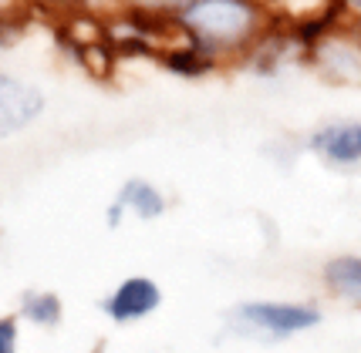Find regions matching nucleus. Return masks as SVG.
<instances>
[{"instance_id": "obj_9", "label": "nucleus", "mask_w": 361, "mask_h": 353, "mask_svg": "<svg viewBox=\"0 0 361 353\" xmlns=\"http://www.w3.org/2000/svg\"><path fill=\"white\" fill-rule=\"evenodd\" d=\"M17 320L31 323L37 330H58L64 320V300L47 286H27L17 300Z\"/></svg>"}, {"instance_id": "obj_13", "label": "nucleus", "mask_w": 361, "mask_h": 353, "mask_svg": "<svg viewBox=\"0 0 361 353\" xmlns=\"http://www.w3.org/2000/svg\"><path fill=\"white\" fill-rule=\"evenodd\" d=\"M20 347V320L17 313H0V353H17Z\"/></svg>"}, {"instance_id": "obj_8", "label": "nucleus", "mask_w": 361, "mask_h": 353, "mask_svg": "<svg viewBox=\"0 0 361 353\" xmlns=\"http://www.w3.org/2000/svg\"><path fill=\"white\" fill-rule=\"evenodd\" d=\"M321 283H324L328 296L341 300L345 307L361 309V252L331 256L321 266Z\"/></svg>"}, {"instance_id": "obj_4", "label": "nucleus", "mask_w": 361, "mask_h": 353, "mask_svg": "<svg viewBox=\"0 0 361 353\" xmlns=\"http://www.w3.org/2000/svg\"><path fill=\"white\" fill-rule=\"evenodd\" d=\"M162 307V286L145 273L118 279L105 296H102V313L115 326H132V323L149 320Z\"/></svg>"}, {"instance_id": "obj_3", "label": "nucleus", "mask_w": 361, "mask_h": 353, "mask_svg": "<svg viewBox=\"0 0 361 353\" xmlns=\"http://www.w3.org/2000/svg\"><path fill=\"white\" fill-rule=\"evenodd\" d=\"M307 58L331 84L361 88V27L338 24L307 51Z\"/></svg>"}, {"instance_id": "obj_11", "label": "nucleus", "mask_w": 361, "mask_h": 353, "mask_svg": "<svg viewBox=\"0 0 361 353\" xmlns=\"http://www.w3.org/2000/svg\"><path fill=\"white\" fill-rule=\"evenodd\" d=\"M34 4H47V7H58V11H75L85 17H115L122 7L118 0H34Z\"/></svg>"}, {"instance_id": "obj_7", "label": "nucleus", "mask_w": 361, "mask_h": 353, "mask_svg": "<svg viewBox=\"0 0 361 353\" xmlns=\"http://www.w3.org/2000/svg\"><path fill=\"white\" fill-rule=\"evenodd\" d=\"M169 212V195L159 188L156 182L142 179V175H132L122 182V188L115 192V199L109 202L105 209V226L109 229H118L128 215L139 219V222H156Z\"/></svg>"}, {"instance_id": "obj_2", "label": "nucleus", "mask_w": 361, "mask_h": 353, "mask_svg": "<svg viewBox=\"0 0 361 353\" xmlns=\"http://www.w3.org/2000/svg\"><path fill=\"white\" fill-rule=\"evenodd\" d=\"M324 323V309L311 300H243L230 309V326L240 337L294 340Z\"/></svg>"}, {"instance_id": "obj_14", "label": "nucleus", "mask_w": 361, "mask_h": 353, "mask_svg": "<svg viewBox=\"0 0 361 353\" xmlns=\"http://www.w3.org/2000/svg\"><path fill=\"white\" fill-rule=\"evenodd\" d=\"M334 7H338V14H341L345 24L361 27V0H334Z\"/></svg>"}, {"instance_id": "obj_12", "label": "nucleus", "mask_w": 361, "mask_h": 353, "mask_svg": "<svg viewBox=\"0 0 361 353\" xmlns=\"http://www.w3.org/2000/svg\"><path fill=\"white\" fill-rule=\"evenodd\" d=\"M186 0H118V7L128 14H145V17H173Z\"/></svg>"}, {"instance_id": "obj_10", "label": "nucleus", "mask_w": 361, "mask_h": 353, "mask_svg": "<svg viewBox=\"0 0 361 353\" xmlns=\"http://www.w3.org/2000/svg\"><path fill=\"white\" fill-rule=\"evenodd\" d=\"M27 7H31V4H20V7H0V51L17 44V41L24 37L27 20H31Z\"/></svg>"}, {"instance_id": "obj_5", "label": "nucleus", "mask_w": 361, "mask_h": 353, "mask_svg": "<svg viewBox=\"0 0 361 353\" xmlns=\"http://www.w3.org/2000/svg\"><path fill=\"white\" fill-rule=\"evenodd\" d=\"M307 152L321 165L334 172H358L361 169V118H334L321 122L307 135Z\"/></svg>"}, {"instance_id": "obj_6", "label": "nucleus", "mask_w": 361, "mask_h": 353, "mask_svg": "<svg viewBox=\"0 0 361 353\" xmlns=\"http://www.w3.org/2000/svg\"><path fill=\"white\" fill-rule=\"evenodd\" d=\"M44 111L47 98L34 81L0 68V139L27 131L31 124H37Z\"/></svg>"}, {"instance_id": "obj_15", "label": "nucleus", "mask_w": 361, "mask_h": 353, "mask_svg": "<svg viewBox=\"0 0 361 353\" xmlns=\"http://www.w3.org/2000/svg\"><path fill=\"white\" fill-rule=\"evenodd\" d=\"M20 4H34V0H0V7H20Z\"/></svg>"}, {"instance_id": "obj_1", "label": "nucleus", "mask_w": 361, "mask_h": 353, "mask_svg": "<svg viewBox=\"0 0 361 353\" xmlns=\"http://www.w3.org/2000/svg\"><path fill=\"white\" fill-rule=\"evenodd\" d=\"M169 20L183 41L216 64L253 58L281 24L267 0H186Z\"/></svg>"}]
</instances>
